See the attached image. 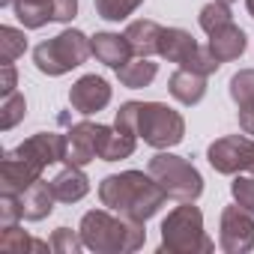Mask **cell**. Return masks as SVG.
Here are the masks:
<instances>
[{
	"label": "cell",
	"instance_id": "1",
	"mask_svg": "<svg viewBox=\"0 0 254 254\" xmlns=\"http://www.w3.org/2000/svg\"><path fill=\"white\" fill-rule=\"evenodd\" d=\"M99 197L102 203L126 218L135 221H147L150 215H156L162 209V203L168 200V191L159 186V180L147 171H126V174H114L105 177L99 186Z\"/></svg>",
	"mask_w": 254,
	"mask_h": 254
},
{
	"label": "cell",
	"instance_id": "2",
	"mask_svg": "<svg viewBox=\"0 0 254 254\" xmlns=\"http://www.w3.org/2000/svg\"><path fill=\"white\" fill-rule=\"evenodd\" d=\"M54 162H66V138L54 132H39L3 156V191L21 194L33 186L42 171Z\"/></svg>",
	"mask_w": 254,
	"mask_h": 254
},
{
	"label": "cell",
	"instance_id": "3",
	"mask_svg": "<svg viewBox=\"0 0 254 254\" xmlns=\"http://www.w3.org/2000/svg\"><path fill=\"white\" fill-rule=\"evenodd\" d=\"M117 126L126 132H135L138 138L159 150L177 147L186 135L183 117L162 102H126L117 111Z\"/></svg>",
	"mask_w": 254,
	"mask_h": 254
},
{
	"label": "cell",
	"instance_id": "4",
	"mask_svg": "<svg viewBox=\"0 0 254 254\" xmlns=\"http://www.w3.org/2000/svg\"><path fill=\"white\" fill-rule=\"evenodd\" d=\"M81 239L93 251H135L144 245L147 230L144 221L93 209L81 218Z\"/></svg>",
	"mask_w": 254,
	"mask_h": 254
},
{
	"label": "cell",
	"instance_id": "5",
	"mask_svg": "<svg viewBox=\"0 0 254 254\" xmlns=\"http://www.w3.org/2000/svg\"><path fill=\"white\" fill-rule=\"evenodd\" d=\"M90 54H93L90 51V42H87V36L81 30H63L60 36L36 45L33 63L45 75H66L69 69L81 66Z\"/></svg>",
	"mask_w": 254,
	"mask_h": 254
},
{
	"label": "cell",
	"instance_id": "6",
	"mask_svg": "<svg viewBox=\"0 0 254 254\" xmlns=\"http://www.w3.org/2000/svg\"><path fill=\"white\" fill-rule=\"evenodd\" d=\"M162 248L165 251H212V239L203 233V215L191 200H183L165 224H162Z\"/></svg>",
	"mask_w": 254,
	"mask_h": 254
},
{
	"label": "cell",
	"instance_id": "7",
	"mask_svg": "<svg viewBox=\"0 0 254 254\" xmlns=\"http://www.w3.org/2000/svg\"><path fill=\"white\" fill-rule=\"evenodd\" d=\"M150 174L159 180V186L168 191V197L174 200H197L203 191V180L197 174V168L180 156L171 153H159L150 159Z\"/></svg>",
	"mask_w": 254,
	"mask_h": 254
},
{
	"label": "cell",
	"instance_id": "8",
	"mask_svg": "<svg viewBox=\"0 0 254 254\" xmlns=\"http://www.w3.org/2000/svg\"><path fill=\"white\" fill-rule=\"evenodd\" d=\"M209 165L218 174H254V141L245 135H230L218 138L209 147Z\"/></svg>",
	"mask_w": 254,
	"mask_h": 254
},
{
	"label": "cell",
	"instance_id": "9",
	"mask_svg": "<svg viewBox=\"0 0 254 254\" xmlns=\"http://www.w3.org/2000/svg\"><path fill=\"white\" fill-rule=\"evenodd\" d=\"M254 212H248L245 206H227L221 212V248L230 254H242L254 245Z\"/></svg>",
	"mask_w": 254,
	"mask_h": 254
},
{
	"label": "cell",
	"instance_id": "10",
	"mask_svg": "<svg viewBox=\"0 0 254 254\" xmlns=\"http://www.w3.org/2000/svg\"><path fill=\"white\" fill-rule=\"evenodd\" d=\"M99 132H102V126H96V123L72 126V132L66 138V162L84 168L93 159H99Z\"/></svg>",
	"mask_w": 254,
	"mask_h": 254
},
{
	"label": "cell",
	"instance_id": "11",
	"mask_svg": "<svg viewBox=\"0 0 254 254\" xmlns=\"http://www.w3.org/2000/svg\"><path fill=\"white\" fill-rule=\"evenodd\" d=\"M69 102L78 114H96L111 102V87L105 78L99 75H84L72 90H69Z\"/></svg>",
	"mask_w": 254,
	"mask_h": 254
},
{
	"label": "cell",
	"instance_id": "12",
	"mask_svg": "<svg viewBox=\"0 0 254 254\" xmlns=\"http://www.w3.org/2000/svg\"><path fill=\"white\" fill-rule=\"evenodd\" d=\"M90 51H93V57L99 63H105L111 69H120L123 63H129L132 54H135L129 39H126V33L123 36L120 33H96L93 42H90Z\"/></svg>",
	"mask_w": 254,
	"mask_h": 254
},
{
	"label": "cell",
	"instance_id": "13",
	"mask_svg": "<svg viewBox=\"0 0 254 254\" xmlns=\"http://www.w3.org/2000/svg\"><path fill=\"white\" fill-rule=\"evenodd\" d=\"M200 51V45L191 39V33L180 30V27H168L162 30V39H159V57H168L171 63L177 66H189L194 60V54Z\"/></svg>",
	"mask_w": 254,
	"mask_h": 254
},
{
	"label": "cell",
	"instance_id": "14",
	"mask_svg": "<svg viewBox=\"0 0 254 254\" xmlns=\"http://www.w3.org/2000/svg\"><path fill=\"white\" fill-rule=\"evenodd\" d=\"M135 132H126L120 129V126H114V129H108V126H102L99 132V159L102 162H120V159H129L135 153Z\"/></svg>",
	"mask_w": 254,
	"mask_h": 254
},
{
	"label": "cell",
	"instance_id": "15",
	"mask_svg": "<svg viewBox=\"0 0 254 254\" xmlns=\"http://www.w3.org/2000/svg\"><path fill=\"white\" fill-rule=\"evenodd\" d=\"M18 197H21V218H27V221H39V218L51 215L54 200H57L51 183H42V180H36L33 186H27Z\"/></svg>",
	"mask_w": 254,
	"mask_h": 254
},
{
	"label": "cell",
	"instance_id": "16",
	"mask_svg": "<svg viewBox=\"0 0 254 254\" xmlns=\"http://www.w3.org/2000/svg\"><path fill=\"white\" fill-rule=\"evenodd\" d=\"M206 48L212 51V57H215L218 63L236 60V57L245 51V33L230 21V24L218 27L215 33H209V45H206Z\"/></svg>",
	"mask_w": 254,
	"mask_h": 254
},
{
	"label": "cell",
	"instance_id": "17",
	"mask_svg": "<svg viewBox=\"0 0 254 254\" xmlns=\"http://www.w3.org/2000/svg\"><path fill=\"white\" fill-rule=\"evenodd\" d=\"M171 96L183 105H197L206 96V75H197V72L180 66L171 75Z\"/></svg>",
	"mask_w": 254,
	"mask_h": 254
},
{
	"label": "cell",
	"instance_id": "18",
	"mask_svg": "<svg viewBox=\"0 0 254 254\" xmlns=\"http://www.w3.org/2000/svg\"><path fill=\"white\" fill-rule=\"evenodd\" d=\"M162 30L165 27H159L156 21L141 18V21H132L129 27H126V39H129V45H132V51L138 57H153V54H159Z\"/></svg>",
	"mask_w": 254,
	"mask_h": 254
},
{
	"label": "cell",
	"instance_id": "19",
	"mask_svg": "<svg viewBox=\"0 0 254 254\" xmlns=\"http://www.w3.org/2000/svg\"><path fill=\"white\" fill-rule=\"evenodd\" d=\"M51 189H54V197L60 203H75L81 200L87 191H90V180L81 174L78 165H69L66 171H60L54 180H51Z\"/></svg>",
	"mask_w": 254,
	"mask_h": 254
},
{
	"label": "cell",
	"instance_id": "20",
	"mask_svg": "<svg viewBox=\"0 0 254 254\" xmlns=\"http://www.w3.org/2000/svg\"><path fill=\"white\" fill-rule=\"evenodd\" d=\"M156 72H159V66H156L150 57H135V60L123 63V66L117 69V75H120V84L132 87V90H138V87H147V84L156 78Z\"/></svg>",
	"mask_w": 254,
	"mask_h": 254
},
{
	"label": "cell",
	"instance_id": "21",
	"mask_svg": "<svg viewBox=\"0 0 254 254\" xmlns=\"http://www.w3.org/2000/svg\"><path fill=\"white\" fill-rule=\"evenodd\" d=\"M230 96L239 108H254V69H242L230 78Z\"/></svg>",
	"mask_w": 254,
	"mask_h": 254
},
{
	"label": "cell",
	"instance_id": "22",
	"mask_svg": "<svg viewBox=\"0 0 254 254\" xmlns=\"http://www.w3.org/2000/svg\"><path fill=\"white\" fill-rule=\"evenodd\" d=\"M144 0H96V12L105 21H126Z\"/></svg>",
	"mask_w": 254,
	"mask_h": 254
},
{
	"label": "cell",
	"instance_id": "23",
	"mask_svg": "<svg viewBox=\"0 0 254 254\" xmlns=\"http://www.w3.org/2000/svg\"><path fill=\"white\" fill-rule=\"evenodd\" d=\"M230 21H233V15H230L227 3H221V0H212V3H206V6L200 9V27H203L206 33H215L218 27H224V24H230Z\"/></svg>",
	"mask_w": 254,
	"mask_h": 254
},
{
	"label": "cell",
	"instance_id": "24",
	"mask_svg": "<svg viewBox=\"0 0 254 254\" xmlns=\"http://www.w3.org/2000/svg\"><path fill=\"white\" fill-rule=\"evenodd\" d=\"M24 33H18L15 27H0V60L3 63H15L18 54H24Z\"/></svg>",
	"mask_w": 254,
	"mask_h": 254
},
{
	"label": "cell",
	"instance_id": "25",
	"mask_svg": "<svg viewBox=\"0 0 254 254\" xmlns=\"http://www.w3.org/2000/svg\"><path fill=\"white\" fill-rule=\"evenodd\" d=\"M0 248H3V251H27V248L45 251V248H51V242H48V245H45V242H36V239L24 236L21 230H15V227L9 224V227H3V236H0Z\"/></svg>",
	"mask_w": 254,
	"mask_h": 254
},
{
	"label": "cell",
	"instance_id": "26",
	"mask_svg": "<svg viewBox=\"0 0 254 254\" xmlns=\"http://www.w3.org/2000/svg\"><path fill=\"white\" fill-rule=\"evenodd\" d=\"M24 111H27V102H24V96L15 90V93H6L3 96V105H0V126H3V129H12V126L24 117Z\"/></svg>",
	"mask_w": 254,
	"mask_h": 254
},
{
	"label": "cell",
	"instance_id": "27",
	"mask_svg": "<svg viewBox=\"0 0 254 254\" xmlns=\"http://www.w3.org/2000/svg\"><path fill=\"white\" fill-rule=\"evenodd\" d=\"M230 191H233V200L239 206H245L248 212H254V177H236L233 186H230Z\"/></svg>",
	"mask_w": 254,
	"mask_h": 254
},
{
	"label": "cell",
	"instance_id": "28",
	"mask_svg": "<svg viewBox=\"0 0 254 254\" xmlns=\"http://www.w3.org/2000/svg\"><path fill=\"white\" fill-rule=\"evenodd\" d=\"M84 245V239H75V233L69 227H57L54 239H51V248L54 251H78Z\"/></svg>",
	"mask_w": 254,
	"mask_h": 254
},
{
	"label": "cell",
	"instance_id": "29",
	"mask_svg": "<svg viewBox=\"0 0 254 254\" xmlns=\"http://www.w3.org/2000/svg\"><path fill=\"white\" fill-rule=\"evenodd\" d=\"M78 12V0H51V18L54 21H72Z\"/></svg>",
	"mask_w": 254,
	"mask_h": 254
},
{
	"label": "cell",
	"instance_id": "30",
	"mask_svg": "<svg viewBox=\"0 0 254 254\" xmlns=\"http://www.w3.org/2000/svg\"><path fill=\"white\" fill-rule=\"evenodd\" d=\"M239 129L245 135H254V108H239Z\"/></svg>",
	"mask_w": 254,
	"mask_h": 254
},
{
	"label": "cell",
	"instance_id": "31",
	"mask_svg": "<svg viewBox=\"0 0 254 254\" xmlns=\"http://www.w3.org/2000/svg\"><path fill=\"white\" fill-rule=\"evenodd\" d=\"M6 93H15V66L12 63H3V96Z\"/></svg>",
	"mask_w": 254,
	"mask_h": 254
},
{
	"label": "cell",
	"instance_id": "32",
	"mask_svg": "<svg viewBox=\"0 0 254 254\" xmlns=\"http://www.w3.org/2000/svg\"><path fill=\"white\" fill-rule=\"evenodd\" d=\"M245 3H248V12H251V18H254V0H245Z\"/></svg>",
	"mask_w": 254,
	"mask_h": 254
},
{
	"label": "cell",
	"instance_id": "33",
	"mask_svg": "<svg viewBox=\"0 0 254 254\" xmlns=\"http://www.w3.org/2000/svg\"><path fill=\"white\" fill-rule=\"evenodd\" d=\"M3 6H12V0H3Z\"/></svg>",
	"mask_w": 254,
	"mask_h": 254
},
{
	"label": "cell",
	"instance_id": "34",
	"mask_svg": "<svg viewBox=\"0 0 254 254\" xmlns=\"http://www.w3.org/2000/svg\"><path fill=\"white\" fill-rule=\"evenodd\" d=\"M221 3H233V0H221Z\"/></svg>",
	"mask_w": 254,
	"mask_h": 254
}]
</instances>
